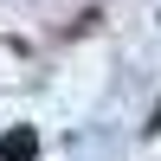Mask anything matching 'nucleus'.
Instances as JSON below:
<instances>
[{
    "mask_svg": "<svg viewBox=\"0 0 161 161\" xmlns=\"http://www.w3.org/2000/svg\"><path fill=\"white\" fill-rule=\"evenodd\" d=\"M155 129H161V110H155Z\"/></svg>",
    "mask_w": 161,
    "mask_h": 161,
    "instance_id": "obj_2",
    "label": "nucleus"
},
{
    "mask_svg": "<svg viewBox=\"0 0 161 161\" xmlns=\"http://www.w3.org/2000/svg\"><path fill=\"white\" fill-rule=\"evenodd\" d=\"M0 161H39V136L32 129H7L0 136Z\"/></svg>",
    "mask_w": 161,
    "mask_h": 161,
    "instance_id": "obj_1",
    "label": "nucleus"
}]
</instances>
